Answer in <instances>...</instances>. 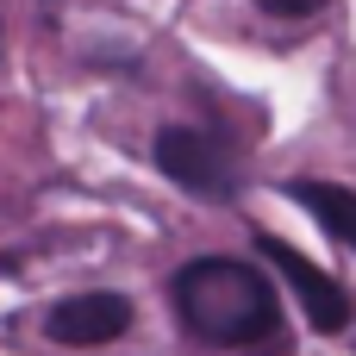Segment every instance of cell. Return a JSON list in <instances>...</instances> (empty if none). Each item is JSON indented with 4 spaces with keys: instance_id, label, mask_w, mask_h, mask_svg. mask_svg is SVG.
I'll list each match as a JSON object with an SVG mask.
<instances>
[{
    "instance_id": "obj_3",
    "label": "cell",
    "mask_w": 356,
    "mask_h": 356,
    "mask_svg": "<svg viewBox=\"0 0 356 356\" xmlns=\"http://www.w3.org/2000/svg\"><path fill=\"white\" fill-rule=\"evenodd\" d=\"M156 169H163L175 188H188V194H225V188H232V163H225L219 144H213L207 131H194V125L156 131Z\"/></svg>"
},
{
    "instance_id": "obj_5",
    "label": "cell",
    "mask_w": 356,
    "mask_h": 356,
    "mask_svg": "<svg viewBox=\"0 0 356 356\" xmlns=\"http://www.w3.org/2000/svg\"><path fill=\"white\" fill-rule=\"evenodd\" d=\"M344 250H356V188H338V181H294L288 188Z\"/></svg>"
},
{
    "instance_id": "obj_1",
    "label": "cell",
    "mask_w": 356,
    "mask_h": 356,
    "mask_svg": "<svg viewBox=\"0 0 356 356\" xmlns=\"http://www.w3.org/2000/svg\"><path fill=\"white\" fill-rule=\"evenodd\" d=\"M169 300H175L181 325L200 344H219V350L263 344L282 325V300H275L269 275L257 263H238V257H194V263H181L175 282H169Z\"/></svg>"
},
{
    "instance_id": "obj_6",
    "label": "cell",
    "mask_w": 356,
    "mask_h": 356,
    "mask_svg": "<svg viewBox=\"0 0 356 356\" xmlns=\"http://www.w3.org/2000/svg\"><path fill=\"white\" fill-rule=\"evenodd\" d=\"M263 13H275V19H307V13H319L325 0H257Z\"/></svg>"
},
{
    "instance_id": "obj_4",
    "label": "cell",
    "mask_w": 356,
    "mask_h": 356,
    "mask_svg": "<svg viewBox=\"0 0 356 356\" xmlns=\"http://www.w3.org/2000/svg\"><path fill=\"white\" fill-rule=\"evenodd\" d=\"M257 250L282 269V282L300 294V307H307V319H313V332H344L350 325V294L325 275V269H313L294 244H282V238H257Z\"/></svg>"
},
{
    "instance_id": "obj_2",
    "label": "cell",
    "mask_w": 356,
    "mask_h": 356,
    "mask_svg": "<svg viewBox=\"0 0 356 356\" xmlns=\"http://www.w3.org/2000/svg\"><path fill=\"white\" fill-rule=\"evenodd\" d=\"M44 332L69 350H94L131 332V300L125 294H69L44 313Z\"/></svg>"
}]
</instances>
